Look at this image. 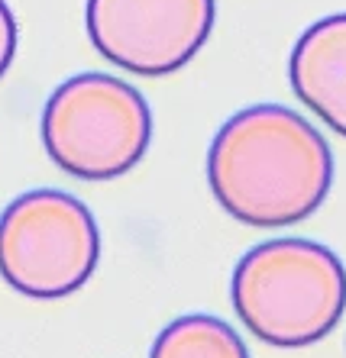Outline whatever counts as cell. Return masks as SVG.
Masks as SVG:
<instances>
[{
    "mask_svg": "<svg viewBox=\"0 0 346 358\" xmlns=\"http://www.w3.org/2000/svg\"><path fill=\"white\" fill-rule=\"evenodd\" d=\"M149 358H249V349L227 320L188 313L155 336Z\"/></svg>",
    "mask_w": 346,
    "mask_h": 358,
    "instance_id": "obj_7",
    "label": "cell"
},
{
    "mask_svg": "<svg viewBox=\"0 0 346 358\" xmlns=\"http://www.w3.org/2000/svg\"><path fill=\"white\" fill-rule=\"evenodd\" d=\"M43 145L65 175L113 181L133 171L149 152L152 110L123 78L81 71L46 100Z\"/></svg>",
    "mask_w": 346,
    "mask_h": 358,
    "instance_id": "obj_3",
    "label": "cell"
},
{
    "mask_svg": "<svg viewBox=\"0 0 346 358\" xmlns=\"http://www.w3.org/2000/svg\"><path fill=\"white\" fill-rule=\"evenodd\" d=\"M230 300L256 339L275 349H304L343 320L346 268L324 242L282 236L237 262Z\"/></svg>",
    "mask_w": 346,
    "mask_h": 358,
    "instance_id": "obj_2",
    "label": "cell"
},
{
    "mask_svg": "<svg viewBox=\"0 0 346 358\" xmlns=\"http://www.w3.org/2000/svg\"><path fill=\"white\" fill-rule=\"evenodd\" d=\"M207 184L220 207L253 229L307 220L333 187V152L317 126L291 107L256 103L217 129Z\"/></svg>",
    "mask_w": 346,
    "mask_h": 358,
    "instance_id": "obj_1",
    "label": "cell"
},
{
    "mask_svg": "<svg viewBox=\"0 0 346 358\" xmlns=\"http://www.w3.org/2000/svg\"><path fill=\"white\" fill-rule=\"evenodd\" d=\"M17 17L10 10L7 0H0V78L7 75V68L13 65V55H17Z\"/></svg>",
    "mask_w": 346,
    "mask_h": 358,
    "instance_id": "obj_8",
    "label": "cell"
},
{
    "mask_svg": "<svg viewBox=\"0 0 346 358\" xmlns=\"http://www.w3.org/2000/svg\"><path fill=\"white\" fill-rule=\"evenodd\" d=\"M97 262V220L71 194L26 191L0 213V278L23 297H68L91 281Z\"/></svg>",
    "mask_w": 346,
    "mask_h": 358,
    "instance_id": "obj_4",
    "label": "cell"
},
{
    "mask_svg": "<svg viewBox=\"0 0 346 358\" xmlns=\"http://www.w3.org/2000/svg\"><path fill=\"white\" fill-rule=\"evenodd\" d=\"M288 78L304 107L346 136V13L317 20L298 36Z\"/></svg>",
    "mask_w": 346,
    "mask_h": 358,
    "instance_id": "obj_6",
    "label": "cell"
},
{
    "mask_svg": "<svg viewBox=\"0 0 346 358\" xmlns=\"http://www.w3.org/2000/svg\"><path fill=\"white\" fill-rule=\"evenodd\" d=\"M214 0H88L94 49L130 75L165 78L204 49L214 29Z\"/></svg>",
    "mask_w": 346,
    "mask_h": 358,
    "instance_id": "obj_5",
    "label": "cell"
}]
</instances>
